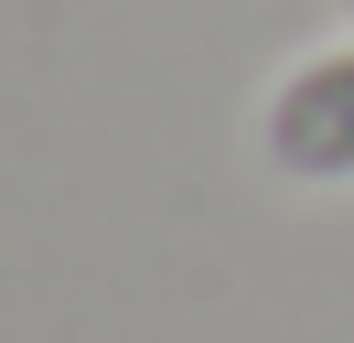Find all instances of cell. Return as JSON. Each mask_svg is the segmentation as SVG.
<instances>
[{
    "instance_id": "cell-1",
    "label": "cell",
    "mask_w": 354,
    "mask_h": 343,
    "mask_svg": "<svg viewBox=\"0 0 354 343\" xmlns=\"http://www.w3.org/2000/svg\"><path fill=\"white\" fill-rule=\"evenodd\" d=\"M258 150L279 183H354V33L311 43L258 97Z\"/></svg>"
},
{
    "instance_id": "cell-2",
    "label": "cell",
    "mask_w": 354,
    "mask_h": 343,
    "mask_svg": "<svg viewBox=\"0 0 354 343\" xmlns=\"http://www.w3.org/2000/svg\"><path fill=\"white\" fill-rule=\"evenodd\" d=\"M344 11H354V0H344Z\"/></svg>"
}]
</instances>
